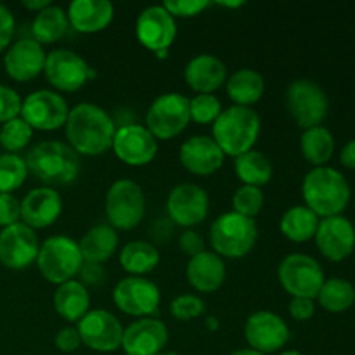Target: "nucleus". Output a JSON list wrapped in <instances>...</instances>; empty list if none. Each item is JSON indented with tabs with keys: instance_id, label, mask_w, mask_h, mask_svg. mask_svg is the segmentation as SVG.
Instances as JSON below:
<instances>
[{
	"instance_id": "nucleus-12",
	"label": "nucleus",
	"mask_w": 355,
	"mask_h": 355,
	"mask_svg": "<svg viewBox=\"0 0 355 355\" xmlns=\"http://www.w3.org/2000/svg\"><path fill=\"white\" fill-rule=\"evenodd\" d=\"M45 78L59 92H76L82 89L96 73L89 62L75 51L55 49L45 58Z\"/></svg>"
},
{
	"instance_id": "nucleus-22",
	"label": "nucleus",
	"mask_w": 355,
	"mask_h": 355,
	"mask_svg": "<svg viewBox=\"0 0 355 355\" xmlns=\"http://www.w3.org/2000/svg\"><path fill=\"white\" fill-rule=\"evenodd\" d=\"M47 52L33 38H21L7 49L3 55L6 73L16 82H31L44 73Z\"/></svg>"
},
{
	"instance_id": "nucleus-47",
	"label": "nucleus",
	"mask_w": 355,
	"mask_h": 355,
	"mask_svg": "<svg viewBox=\"0 0 355 355\" xmlns=\"http://www.w3.org/2000/svg\"><path fill=\"white\" fill-rule=\"evenodd\" d=\"M14 30H16V21H14L12 12L0 3V52L10 47Z\"/></svg>"
},
{
	"instance_id": "nucleus-37",
	"label": "nucleus",
	"mask_w": 355,
	"mask_h": 355,
	"mask_svg": "<svg viewBox=\"0 0 355 355\" xmlns=\"http://www.w3.org/2000/svg\"><path fill=\"white\" fill-rule=\"evenodd\" d=\"M28 177L24 158L12 153L0 155V194H12L19 189Z\"/></svg>"
},
{
	"instance_id": "nucleus-30",
	"label": "nucleus",
	"mask_w": 355,
	"mask_h": 355,
	"mask_svg": "<svg viewBox=\"0 0 355 355\" xmlns=\"http://www.w3.org/2000/svg\"><path fill=\"white\" fill-rule=\"evenodd\" d=\"M52 302L55 312L68 322H78L90 311V293L78 279L59 284Z\"/></svg>"
},
{
	"instance_id": "nucleus-44",
	"label": "nucleus",
	"mask_w": 355,
	"mask_h": 355,
	"mask_svg": "<svg viewBox=\"0 0 355 355\" xmlns=\"http://www.w3.org/2000/svg\"><path fill=\"white\" fill-rule=\"evenodd\" d=\"M21 222V201L14 194H0V227Z\"/></svg>"
},
{
	"instance_id": "nucleus-50",
	"label": "nucleus",
	"mask_w": 355,
	"mask_h": 355,
	"mask_svg": "<svg viewBox=\"0 0 355 355\" xmlns=\"http://www.w3.org/2000/svg\"><path fill=\"white\" fill-rule=\"evenodd\" d=\"M340 162H342V165L347 166V168L355 170V139L347 142L345 148L342 149V153H340Z\"/></svg>"
},
{
	"instance_id": "nucleus-32",
	"label": "nucleus",
	"mask_w": 355,
	"mask_h": 355,
	"mask_svg": "<svg viewBox=\"0 0 355 355\" xmlns=\"http://www.w3.org/2000/svg\"><path fill=\"white\" fill-rule=\"evenodd\" d=\"M319 217L305 205L288 208L279 220V231L293 243H307L315 236Z\"/></svg>"
},
{
	"instance_id": "nucleus-54",
	"label": "nucleus",
	"mask_w": 355,
	"mask_h": 355,
	"mask_svg": "<svg viewBox=\"0 0 355 355\" xmlns=\"http://www.w3.org/2000/svg\"><path fill=\"white\" fill-rule=\"evenodd\" d=\"M207 326H208V329H210V331H215V329H218V321L215 318H207Z\"/></svg>"
},
{
	"instance_id": "nucleus-8",
	"label": "nucleus",
	"mask_w": 355,
	"mask_h": 355,
	"mask_svg": "<svg viewBox=\"0 0 355 355\" xmlns=\"http://www.w3.org/2000/svg\"><path fill=\"white\" fill-rule=\"evenodd\" d=\"M191 121L189 97L166 92L156 97L146 113V128L156 141H170L182 134Z\"/></svg>"
},
{
	"instance_id": "nucleus-11",
	"label": "nucleus",
	"mask_w": 355,
	"mask_h": 355,
	"mask_svg": "<svg viewBox=\"0 0 355 355\" xmlns=\"http://www.w3.org/2000/svg\"><path fill=\"white\" fill-rule=\"evenodd\" d=\"M113 302L118 311L132 318H153L159 309L162 293L148 277L127 276L114 286Z\"/></svg>"
},
{
	"instance_id": "nucleus-19",
	"label": "nucleus",
	"mask_w": 355,
	"mask_h": 355,
	"mask_svg": "<svg viewBox=\"0 0 355 355\" xmlns=\"http://www.w3.org/2000/svg\"><path fill=\"white\" fill-rule=\"evenodd\" d=\"M290 336L286 321L270 311L253 312L245 322L246 343L260 354L279 352L290 342Z\"/></svg>"
},
{
	"instance_id": "nucleus-53",
	"label": "nucleus",
	"mask_w": 355,
	"mask_h": 355,
	"mask_svg": "<svg viewBox=\"0 0 355 355\" xmlns=\"http://www.w3.org/2000/svg\"><path fill=\"white\" fill-rule=\"evenodd\" d=\"M231 355H266V354H260V352H257V350H253V349H239V350H236V352H232Z\"/></svg>"
},
{
	"instance_id": "nucleus-31",
	"label": "nucleus",
	"mask_w": 355,
	"mask_h": 355,
	"mask_svg": "<svg viewBox=\"0 0 355 355\" xmlns=\"http://www.w3.org/2000/svg\"><path fill=\"white\" fill-rule=\"evenodd\" d=\"M162 255L149 241H130L120 250V266L128 276L146 277L158 267Z\"/></svg>"
},
{
	"instance_id": "nucleus-45",
	"label": "nucleus",
	"mask_w": 355,
	"mask_h": 355,
	"mask_svg": "<svg viewBox=\"0 0 355 355\" xmlns=\"http://www.w3.org/2000/svg\"><path fill=\"white\" fill-rule=\"evenodd\" d=\"M55 349L61 350L64 354L76 352L82 345V340H80V333L75 326H66V328H61L58 331L54 338Z\"/></svg>"
},
{
	"instance_id": "nucleus-52",
	"label": "nucleus",
	"mask_w": 355,
	"mask_h": 355,
	"mask_svg": "<svg viewBox=\"0 0 355 355\" xmlns=\"http://www.w3.org/2000/svg\"><path fill=\"white\" fill-rule=\"evenodd\" d=\"M218 7H225V9H239V7L245 6V2L241 0H232V2H217Z\"/></svg>"
},
{
	"instance_id": "nucleus-18",
	"label": "nucleus",
	"mask_w": 355,
	"mask_h": 355,
	"mask_svg": "<svg viewBox=\"0 0 355 355\" xmlns=\"http://www.w3.org/2000/svg\"><path fill=\"white\" fill-rule=\"evenodd\" d=\"M40 241L37 231L23 222L0 231V263L10 270H23L37 262Z\"/></svg>"
},
{
	"instance_id": "nucleus-15",
	"label": "nucleus",
	"mask_w": 355,
	"mask_h": 355,
	"mask_svg": "<svg viewBox=\"0 0 355 355\" xmlns=\"http://www.w3.org/2000/svg\"><path fill=\"white\" fill-rule=\"evenodd\" d=\"M80 333L82 345L89 347L94 352L110 354L121 349L123 340V326L120 319L110 311L104 309H94L89 311L76 324Z\"/></svg>"
},
{
	"instance_id": "nucleus-51",
	"label": "nucleus",
	"mask_w": 355,
	"mask_h": 355,
	"mask_svg": "<svg viewBox=\"0 0 355 355\" xmlns=\"http://www.w3.org/2000/svg\"><path fill=\"white\" fill-rule=\"evenodd\" d=\"M49 6H51L49 0H23V7H26L28 10H37V12H40Z\"/></svg>"
},
{
	"instance_id": "nucleus-56",
	"label": "nucleus",
	"mask_w": 355,
	"mask_h": 355,
	"mask_svg": "<svg viewBox=\"0 0 355 355\" xmlns=\"http://www.w3.org/2000/svg\"><path fill=\"white\" fill-rule=\"evenodd\" d=\"M159 355H179V354H175V352H162Z\"/></svg>"
},
{
	"instance_id": "nucleus-26",
	"label": "nucleus",
	"mask_w": 355,
	"mask_h": 355,
	"mask_svg": "<svg viewBox=\"0 0 355 355\" xmlns=\"http://www.w3.org/2000/svg\"><path fill=\"white\" fill-rule=\"evenodd\" d=\"M186 277L191 288L200 293H215L225 283L227 267L222 257L211 250H205L200 255L189 259L186 266Z\"/></svg>"
},
{
	"instance_id": "nucleus-49",
	"label": "nucleus",
	"mask_w": 355,
	"mask_h": 355,
	"mask_svg": "<svg viewBox=\"0 0 355 355\" xmlns=\"http://www.w3.org/2000/svg\"><path fill=\"white\" fill-rule=\"evenodd\" d=\"M315 314V302L312 298H291L290 315L295 321H309Z\"/></svg>"
},
{
	"instance_id": "nucleus-10",
	"label": "nucleus",
	"mask_w": 355,
	"mask_h": 355,
	"mask_svg": "<svg viewBox=\"0 0 355 355\" xmlns=\"http://www.w3.org/2000/svg\"><path fill=\"white\" fill-rule=\"evenodd\" d=\"M277 277L286 293L293 298L315 300L324 284V270L319 262L305 253H291L281 260Z\"/></svg>"
},
{
	"instance_id": "nucleus-33",
	"label": "nucleus",
	"mask_w": 355,
	"mask_h": 355,
	"mask_svg": "<svg viewBox=\"0 0 355 355\" xmlns=\"http://www.w3.org/2000/svg\"><path fill=\"white\" fill-rule=\"evenodd\" d=\"M234 170L243 186H253L260 187V189L267 186L274 175L272 162L257 149L238 156L234 162Z\"/></svg>"
},
{
	"instance_id": "nucleus-43",
	"label": "nucleus",
	"mask_w": 355,
	"mask_h": 355,
	"mask_svg": "<svg viewBox=\"0 0 355 355\" xmlns=\"http://www.w3.org/2000/svg\"><path fill=\"white\" fill-rule=\"evenodd\" d=\"M173 17H194L211 6L208 0H166L162 3Z\"/></svg>"
},
{
	"instance_id": "nucleus-29",
	"label": "nucleus",
	"mask_w": 355,
	"mask_h": 355,
	"mask_svg": "<svg viewBox=\"0 0 355 355\" xmlns=\"http://www.w3.org/2000/svg\"><path fill=\"white\" fill-rule=\"evenodd\" d=\"M225 92L234 106L252 107L253 104L262 99L266 92V80L257 69L241 68L227 76L225 82Z\"/></svg>"
},
{
	"instance_id": "nucleus-48",
	"label": "nucleus",
	"mask_w": 355,
	"mask_h": 355,
	"mask_svg": "<svg viewBox=\"0 0 355 355\" xmlns=\"http://www.w3.org/2000/svg\"><path fill=\"white\" fill-rule=\"evenodd\" d=\"M78 277H80V283L83 284V286H101V284L104 283V279H106V270H104L103 266H99V263H89V262H83L82 269H80L78 272Z\"/></svg>"
},
{
	"instance_id": "nucleus-25",
	"label": "nucleus",
	"mask_w": 355,
	"mask_h": 355,
	"mask_svg": "<svg viewBox=\"0 0 355 355\" xmlns=\"http://www.w3.org/2000/svg\"><path fill=\"white\" fill-rule=\"evenodd\" d=\"M184 80L196 94H214L227 82V66L214 54H198L186 64Z\"/></svg>"
},
{
	"instance_id": "nucleus-3",
	"label": "nucleus",
	"mask_w": 355,
	"mask_h": 355,
	"mask_svg": "<svg viewBox=\"0 0 355 355\" xmlns=\"http://www.w3.org/2000/svg\"><path fill=\"white\" fill-rule=\"evenodd\" d=\"M305 207L318 217L342 215L350 201V186L342 172L331 166H314L302 182Z\"/></svg>"
},
{
	"instance_id": "nucleus-46",
	"label": "nucleus",
	"mask_w": 355,
	"mask_h": 355,
	"mask_svg": "<svg viewBox=\"0 0 355 355\" xmlns=\"http://www.w3.org/2000/svg\"><path fill=\"white\" fill-rule=\"evenodd\" d=\"M179 246L180 250H182V253H186L189 259L200 255V253H203L205 250H207L205 248V239L201 238L200 232L194 231V229H186V231L180 234Z\"/></svg>"
},
{
	"instance_id": "nucleus-16",
	"label": "nucleus",
	"mask_w": 355,
	"mask_h": 355,
	"mask_svg": "<svg viewBox=\"0 0 355 355\" xmlns=\"http://www.w3.org/2000/svg\"><path fill=\"white\" fill-rule=\"evenodd\" d=\"M210 210V200L203 187L184 182L173 187L166 198V214L172 224L193 229L205 222Z\"/></svg>"
},
{
	"instance_id": "nucleus-20",
	"label": "nucleus",
	"mask_w": 355,
	"mask_h": 355,
	"mask_svg": "<svg viewBox=\"0 0 355 355\" xmlns=\"http://www.w3.org/2000/svg\"><path fill=\"white\" fill-rule=\"evenodd\" d=\"M314 239L322 257L331 262H342L352 255L355 248V227L343 215L322 218L319 220Z\"/></svg>"
},
{
	"instance_id": "nucleus-21",
	"label": "nucleus",
	"mask_w": 355,
	"mask_h": 355,
	"mask_svg": "<svg viewBox=\"0 0 355 355\" xmlns=\"http://www.w3.org/2000/svg\"><path fill=\"white\" fill-rule=\"evenodd\" d=\"M168 343V328L155 318H142L123 329L125 355H159Z\"/></svg>"
},
{
	"instance_id": "nucleus-39",
	"label": "nucleus",
	"mask_w": 355,
	"mask_h": 355,
	"mask_svg": "<svg viewBox=\"0 0 355 355\" xmlns=\"http://www.w3.org/2000/svg\"><path fill=\"white\" fill-rule=\"evenodd\" d=\"M266 198L260 187L241 186L232 194V211L243 215V217L255 218L262 211Z\"/></svg>"
},
{
	"instance_id": "nucleus-9",
	"label": "nucleus",
	"mask_w": 355,
	"mask_h": 355,
	"mask_svg": "<svg viewBox=\"0 0 355 355\" xmlns=\"http://www.w3.org/2000/svg\"><path fill=\"white\" fill-rule=\"evenodd\" d=\"M286 110L295 123L300 128L318 127L326 120L329 111V101L324 90L315 82L307 78H298L288 85Z\"/></svg>"
},
{
	"instance_id": "nucleus-28",
	"label": "nucleus",
	"mask_w": 355,
	"mask_h": 355,
	"mask_svg": "<svg viewBox=\"0 0 355 355\" xmlns=\"http://www.w3.org/2000/svg\"><path fill=\"white\" fill-rule=\"evenodd\" d=\"M118 245H120L118 232L110 224L94 225L78 241L83 262L99 263V266L107 262L116 253Z\"/></svg>"
},
{
	"instance_id": "nucleus-38",
	"label": "nucleus",
	"mask_w": 355,
	"mask_h": 355,
	"mask_svg": "<svg viewBox=\"0 0 355 355\" xmlns=\"http://www.w3.org/2000/svg\"><path fill=\"white\" fill-rule=\"evenodd\" d=\"M31 137H33V128L21 116L6 121L0 128V144L7 153H12V155L23 151L31 142Z\"/></svg>"
},
{
	"instance_id": "nucleus-1",
	"label": "nucleus",
	"mask_w": 355,
	"mask_h": 355,
	"mask_svg": "<svg viewBox=\"0 0 355 355\" xmlns=\"http://www.w3.org/2000/svg\"><path fill=\"white\" fill-rule=\"evenodd\" d=\"M68 144L80 156H101L111 149L116 123L104 107L92 103H80L69 110L66 120Z\"/></svg>"
},
{
	"instance_id": "nucleus-6",
	"label": "nucleus",
	"mask_w": 355,
	"mask_h": 355,
	"mask_svg": "<svg viewBox=\"0 0 355 355\" xmlns=\"http://www.w3.org/2000/svg\"><path fill=\"white\" fill-rule=\"evenodd\" d=\"M38 272L47 283L62 284L78 276L83 266L78 241L64 234H55L40 245L37 257Z\"/></svg>"
},
{
	"instance_id": "nucleus-27",
	"label": "nucleus",
	"mask_w": 355,
	"mask_h": 355,
	"mask_svg": "<svg viewBox=\"0 0 355 355\" xmlns=\"http://www.w3.org/2000/svg\"><path fill=\"white\" fill-rule=\"evenodd\" d=\"M66 16L78 33H99L113 21L114 6L110 0H75L68 6Z\"/></svg>"
},
{
	"instance_id": "nucleus-14",
	"label": "nucleus",
	"mask_w": 355,
	"mask_h": 355,
	"mask_svg": "<svg viewBox=\"0 0 355 355\" xmlns=\"http://www.w3.org/2000/svg\"><path fill=\"white\" fill-rule=\"evenodd\" d=\"M135 37L142 47L165 59L177 37L175 17L163 6L146 7L135 21Z\"/></svg>"
},
{
	"instance_id": "nucleus-17",
	"label": "nucleus",
	"mask_w": 355,
	"mask_h": 355,
	"mask_svg": "<svg viewBox=\"0 0 355 355\" xmlns=\"http://www.w3.org/2000/svg\"><path fill=\"white\" fill-rule=\"evenodd\" d=\"M111 149L125 165L144 166L158 155V141L146 125L127 123L116 128Z\"/></svg>"
},
{
	"instance_id": "nucleus-35",
	"label": "nucleus",
	"mask_w": 355,
	"mask_h": 355,
	"mask_svg": "<svg viewBox=\"0 0 355 355\" xmlns=\"http://www.w3.org/2000/svg\"><path fill=\"white\" fill-rule=\"evenodd\" d=\"M300 149L311 165L324 166L335 153V137L322 125L307 128L300 137Z\"/></svg>"
},
{
	"instance_id": "nucleus-41",
	"label": "nucleus",
	"mask_w": 355,
	"mask_h": 355,
	"mask_svg": "<svg viewBox=\"0 0 355 355\" xmlns=\"http://www.w3.org/2000/svg\"><path fill=\"white\" fill-rule=\"evenodd\" d=\"M205 311H207V307H205L203 298L193 293L179 295L170 304V314L177 321H193V319L201 318Z\"/></svg>"
},
{
	"instance_id": "nucleus-42",
	"label": "nucleus",
	"mask_w": 355,
	"mask_h": 355,
	"mask_svg": "<svg viewBox=\"0 0 355 355\" xmlns=\"http://www.w3.org/2000/svg\"><path fill=\"white\" fill-rule=\"evenodd\" d=\"M21 106L23 99L19 94L10 87L0 85V123L21 116Z\"/></svg>"
},
{
	"instance_id": "nucleus-7",
	"label": "nucleus",
	"mask_w": 355,
	"mask_h": 355,
	"mask_svg": "<svg viewBox=\"0 0 355 355\" xmlns=\"http://www.w3.org/2000/svg\"><path fill=\"white\" fill-rule=\"evenodd\" d=\"M104 211L114 231H132L146 215L144 191L132 179L114 180L106 193Z\"/></svg>"
},
{
	"instance_id": "nucleus-55",
	"label": "nucleus",
	"mask_w": 355,
	"mask_h": 355,
	"mask_svg": "<svg viewBox=\"0 0 355 355\" xmlns=\"http://www.w3.org/2000/svg\"><path fill=\"white\" fill-rule=\"evenodd\" d=\"M279 355H304L302 352H298V350H286V352L279 354Z\"/></svg>"
},
{
	"instance_id": "nucleus-24",
	"label": "nucleus",
	"mask_w": 355,
	"mask_h": 355,
	"mask_svg": "<svg viewBox=\"0 0 355 355\" xmlns=\"http://www.w3.org/2000/svg\"><path fill=\"white\" fill-rule=\"evenodd\" d=\"M61 214L62 198L54 187H35L21 200V222L33 231L51 227Z\"/></svg>"
},
{
	"instance_id": "nucleus-5",
	"label": "nucleus",
	"mask_w": 355,
	"mask_h": 355,
	"mask_svg": "<svg viewBox=\"0 0 355 355\" xmlns=\"http://www.w3.org/2000/svg\"><path fill=\"white\" fill-rule=\"evenodd\" d=\"M259 241V225L255 218L243 217L236 211H225L210 227L211 252L222 259H243Z\"/></svg>"
},
{
	"instance_id": "nucleus-13",
	"label": "nucleus",
	"mask_w": 355,
	"mask_h": 355,
	"mask_svg": "<svg viewBox=\"0 0 355 355\" xmlns=\"http://www.w3.org/2000/svg\"><path fill=\"white\" fill-rule=\"evenodd\" d=\"M69 106L64 97L55 90L40 89L28 94L21 106V118L33 130L52 132L64 127Z\"/></svg>"
},
{
	"instance_id": "nucleus-23",
	"label": "nucleus",
	"mask_w": 355,
	"mask_h": 355,
	"mask_svg": "<svg viewBox=\"0 0 355 355\" xmlns=\"http://www.w3.org/2000/svg\"><path fill=\"white\" fill-rule=\"evenodd\" d=\"M179 159L189 173L207 177L222 168L225 155L210 135H193L180 146Z\"/></svg>"
},
{
	"instance_id": "nucleus-34",
	"label": "nucleus",
	"mask_w": 355,
	"mask_h": 355,
	"mask_svg": "<svg viewBox=\"0 0 355 355\" xmlns=\"http://www.w3.org/2000/svg\"><path fill=\"white\" fill-rule=\"evenodd\" d=\"M68 28L69 23L66 10L51 3L44 10L37 12L31 23V35H33V40H37L40 45H49L61 40Z\"/></svg>"
},
{
	"instance_id": "nucleus-2",
	"label": "nucleus",
	"mask_w": 355,
	"mask_h": 355,
	"mask_svg": "<svg viewBox=\"0 0 355 355\" xmlns=\"http://www.w3.org/2000/svg\"><path fill=\"white\" fill-rule=\"evenodd\" d=\"M28 173L44 186H68L82 170V156L62 141H42L28 151L24 158Z\"/></svg>"
},
{
	"instance_id": "nucleus-4",
	"label": "nucleus",
	"mask_w": 355,
	"mask_h": 355,
	"mask_svg": "<svg viewBox=\"0 0 355 355\" xmlns=\"http://www.w3.org/2000/svg\"><path fill=\"white\" fill-rule=\"evenodd\" d=\"M262 132V120L253 107L229 106L222 110L211 125V139L225 156H238L252 151Z\"/></svg>"
},
{
	"instance_id": "nucleus-40",
	"label": "nucleus",
	"mask_w": 355,
	"mask_h": 355,
	"mask_svg": "<svg viewBox=\"0 0 355 355\" xmlns=\"http://www.w3.org/2000/svg\"><path fill=\"white\" fill-rule=\"evenodd\" d=\"M191 120L200 125H214L222 113V103L215 94H196L189 99Z\"/></svg>"
},
{
	"instance_id": "nucleus-36",
	"label": "nucleus",
	"mask_w": 355,
	"mask_h": 355,
	"mask_svg": "<svg viewBox=\"0 0 355 355\" xmlns=\"http://www.w3.org/2000/svg\"><path fill=\"white\" fill-rule=\"evenodd\" d=\"M318 302L324 311L333 312V314L349 311L355 302L354 284L350 281L342 279V277L326 279L319 290Z\"/></svg>"
}]
</instances>
